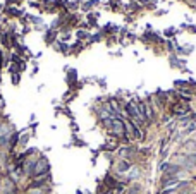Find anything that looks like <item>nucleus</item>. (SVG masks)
Here are the masks:
<instances>
[{"label": "nucleus", "mask_w": 196, "mask_h": 194, "mask_svg": "<svg viewBox=\"0 0 196 194\" xmlns=\"http://www.w3.org/2000/svg\"><path fill=\"white\" fill-rule=\"evenodd\" d=\"M129 167H131V165L127 163V161H122V163L119 165V172H126V170H129Z\"/></svg>", "instance_id": "7ed1b4c3"}, {"label": "nucleus", "mask_w": 196, "mask_h": 194, "mask_svg": "<svg viewBox=\"0 0 196 194\" xmlns=\"http://www.w3.org/2000/svg\"><path fill=\"white\" fill-rule=\"evenodd\" d=\"M112 129H114L115 134L126 136V134H124V129H126V126H124V122H122V120H119V119H114V120H112Z\"/></svg>", "instance_id": "f257e3e1"}, {"label": "nucleus", "mask_w": 196, "mask_h": 194, "mask_svg": "<svg viewBox=\"0 0 196 194\" xmlns=\"http://www.w3.org/2000/svg\"><path fill=\"white\" fill-rule=\"evenodd\" d=\"M48 170V163H47V160H40L36 163V167H34V170H33V175H41L43 172H47Z\"/></svg>", "instance_id": "f03ea898"}, {"label": "nucleus", "mask_w": 196, "mask_h": 194, "mask_svg": "<svg viewBox=\"0 0 196 194\" xmlns=\"http://www.w3.org/2000/svg\"><path fill=\"white\" fill-rule=\"evenodd\" d=\"M174 112L175 113H184V108H182L181 105H175V107H174Z\"/></svg>", "instance_id": "20e7f679"}]
</instances>
